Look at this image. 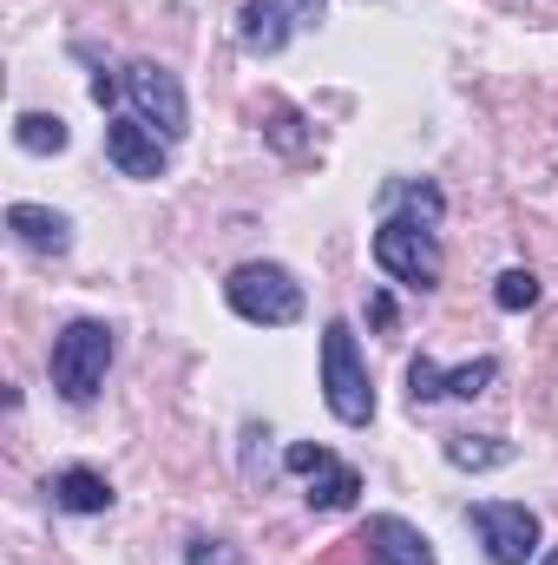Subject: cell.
Instances as JSON below:
<instances>
[{
    "label": "cell",
    "instance_id": "10",
    "mask_svg": "<svg viewBox=\"0 0 558 565\" xmlns=\"http://www.w3.org/2000/svg\"><path fill=\"white\" fill-rule=\"evenodd\" d=\"M355 493H362V473H355L348 460L322 454V460L309 467V507H315V513H342V507H355Z\"/></svg>",
    "mask_w": 558,
    "mask_h": 565
},
{
    "label": "cell",
    "instance_id": "14",
    "mask_svg": "<svg viewBox=\"0 0 558 565\" xmlns=\"http://www.w3.org/2000/svg\"><path fill=\"white\" fill-rule=\"evenodd\" d=\"M447 460L466 467V473H480V467H506L513 447H506L500 434H447Z\"/></svg>",
    "mask_w": 558,
    "mask_h": 565
},
{
    "label": "cell",
    "instance_id": "6",
    "mask_svg": "<svg viewBox=\"0 0 558 565\" xmlns=\"http://www.w3.org/2000/svg\"><path fill=\"white\" fill-rule=\"evenodd\" d=\"M126 93H132V106H139V119L158 132V139H184V86H178V73L171 66H158V60H132L126 73Z\"/></svg>",
    "mask_w": 558,
    "mask_h": 565
},
{
    "label": "cell",
    "instance_id": "1",
    "mask_svg": "<svg viewBox=\"0 0 558 565\" xmlns=\"http://www.w3.org/2000/svg\"><path fill=\"white\" fill-rule=\"evenodd\" d=\"M112 329L106 322H93V316H79V322H66L60 335H53V355H46V369H53V388L73 402V408H86L99 388H106V369H112Z\"/></svg>",
    "mask_w": 558,
    "mask_h": 565
},
{
    "label": "cell",
    "instance_id": "12",
    "mask_svg": "<svg viewBox=\"0 0 558 565\" xmlns=\"http://www.w3.org/2000/svg\"><path fill=\"white\" fill-rule=\"evenodd\" d=\"M53 507L60 513H106L112 507V487H106V473H93V467H66V473H53Z\"/></svg>",
    "mask_w": 558,
    "mask_h": 565
},
{
    "label": "cell",
    "instance_id": "24",
    "mask_svg": "<svg viewBox=\"0 0 558 565\" xmlns=\"http://www.w3.org/2000/svg\"><path fill=\"white\" fill-rule=\"evenodd\" d=\"M368 322H382V329H388V322H395V302H388V296H375V302H368Z\"/></svg>",
    "mask_w": 558,
    "mask_h": 565
},
{
    "label": "cell",
    "instance_id": "3",
    "mask_svg": "<svg viewBox=\"0 0 558 565\" xmlns=\"http://www.w3.org/2000/svg\"><path fill=\"white\" fill-rule=\"evenodd\" d=\"M224 302L244 316V322H264V329H289L302 316V282L289 277L282 264H237L224 282Z\"/></svg>",
    "mask_w": 558,
    "mask_h": 565
},
{
    "label": "cell",
    "instance_id": "2",
    "mask_svg": "<svg viewBox=\"0 0 558 565\" xmlns=\"http://www.w3.org/2000/svg\"><path fill=\"white\" fill-rule=\"evenodd\" d=\"M322 402L342 427H368L375 422V388H368V369L355 355V329L348 322H329L322 329Z\"/></svg>",
    "mask_w": 558,
    "mask_h": 565
},
{
    "label": "cell",
    "instance_id": "4",
    "mask_svg": "<svg viewBox=\"0 0 558 565\" xmlns=\"http://www.w3.org/2000/svg\"><path fill=\"white\" fill-rule=\"evenodd\" d=\"M375 264L395 282H408V289H433V282H440V244H433V231L415 224V217H382V231H375Z\"/></svg>",
    "mask_w": 558,
    "mask_h": 565
},
{
    "label": "cell",
    "instance_id": "16",
    "mask_svg": "<svg viewBox=\"0 0 558 565\" xmlns=\"http://www.w3.org/2000/svg\"><path fill=\"white\" fill-rule=\"evenodd\" d=\"M493 382H500V362H493V355H480V362H466V369H453V375H447V395L473 402V395H486Z\"/></svg>",
    "mask_w": 558,
    "mask_h": 565
},
{
    "label": "cell",
    "instance_id": "13",
    "mask_svg": "<svg viewBox=\"0 0 558 565\" xmlns=\"http://www.w3.org/2000/svg\"><path fill=\"white\" fill-rule=\"evenodd\" d=\"M395 211H415V224H440V211H447V198L433 191V184H415V178H395V184H382V217H395Z\"/></svg>",
    "mask_w": 558,
    "mask_h": 565
},
{
    "label": "cell",
    "instance_id": "8",
    "mask_svg": "<svg viewBox=\"0 0 558 565\" xmlns=\"http://www.w3.org/2000/svg\"><path fill=\"white\" fill-rule=\"evenodd\" d=\"M106 158L126 178H164V139L144 126L139 113L132 119H106Z\"/></svg>",
    "mask_w": 558,
    "mask_h": 565
},
{
    "label": "cell",
    "instance_id": "23",
    "mask_svg": "<svg viewBox=\"0 0 558 565\" xmlns=\"http://www.w3.org/2000/svg\"><path fill=\"white\" fill-rule=\"evenodd\" d=\"M355 559H362V540H342V546H329L315 565H355Z\"/></svg>",
    "mask_w": 558,
    "mask_h": 565
},
{
    "label": "cell",
    "instance_id": "18",
    "mask_svg": "<svg viewBox=\"0 0 558 565\" xmlns=\"http://www.w3.org/2000/svg\"><path fill=\"white\" fill-rule=\"evenodd\" d=\"M264 119H270V126H264V132H270V139H277V151H302V132H296V126H302V113H289V106H282V99H264Z\"/></svg>",
    "mask_w": 558,
    "mask_h": 565
},
{
    "label": "cell",
    "instance_id": "5",
    "mask_svg": "<svg viewBox=\"0 0 558 565\" xmlns=\"http://www.w3.org/2000/svg\"><path fill=\"white\" fill-rule=\"evenodd\" d=\"M466 526L480 533L493 565H526L539 553V513L519 500H480V507H466Z\"/></svg>",
    "mask_w": 558,
    "mask_h": 565
},
{
    "label": "cell",
    "instance_id": "25",
    "mask_svg": "<svg viewBox=\"0 0 558 565\" xmlns=\"http://www.w3.org/2000/svg\"><path fill=\"white\" fill-rule=\"evenodd\" d=\"M539 565H558V553H546V559H539Z\"/></svg>",
    "mask_w": 558,
    "mask_h": 565
},
{
    "label": "cell",
    "instance_id": "7",
    "mask_svg": "<svg viewBox=\"0 0 558 565\" xmlns=\"http://www.w3.org/2000/svg\"><path fill=\"white\" fill-rule=\"evenodd\" d=\"M355 540H362V559H368V565H433L427 533H420V526H408L401 513H375Z\"/></svg>",
    "mask_w": 558,
    "mask_h": 565
},
{
    "label": "cell",
    "instance_id": "11",
    "mask_svg": "<svg viewBox=\"0 0 558 565\" xmlns=\"http://www.w3.org/2000/svg\"><path fill=\"white\" fill-rule=\"evenodd\" d=\"M237 40H244V53H257V60L282 53V40H289V13H282V0H244Z\"/></svg>",
    "mask_w": 558,
    "mask_h": 565
},
{
    "label": "cell",
    "instance_id": "15",
    "mask_svg": "<svg viewBox=\"0 0 558 565\" xmlns=\"http://www.w3.org/2000/svg\"><path fill=\"white\" fill-rule=\"evenodd\" d=\"M13 139H20V151H66V119L60 113H20L13 119Z\"/></svg>",
    "mask_w": 558,
    "mask_h": 565
},
{
    "label": "cell",
    "instance_id": "9",
    "mask_svg": "<svg viewBox=\"0 0 558 565\" xmlns=\"http://www.w3.org/2000/svg\"><path fill=\"white\" fill-rule=\"evenodd\" d=\"M7 231L33 250V257H66L73 250V224L46 204H7Z\"/></svg>",
    "mask_w": 558,
    "mask_h": 565
},
{
    "label": "cell",
    "instance_id": "20",
    "mask_svg": "<svg viewBox=\"0 0 558 565\" xmlns=\"http://www.w3.org/2000/svg\"><path fill=\"white\" fill-rule=\"evenodd\" d=\"M184 559H191V565H244L224 540H191V546H184Z\"/></svg>",
    "mask_w": 558,
    "mask_h": 565
},
{
    "label": "cell",
    "instance_id": "17",
    "mask_svg": "<svg viewBox=\"0 0 558 565\" xmlns=\"http://www.w3.org/2000/svg\"><path fill=\"white\" fill-rule=\"evenodd\" d=\"M493 302H500V309H513V316H519V309H533V302H539V277H533V270H506V277L493 282Z\"/></svg>",
    "mask_w": 558,
    "mask_h": 565
},
{
    "label": "cell",
    "instance_id": "21",
    "mask_svg": "<svg viewBox=\"0 0 558 565\" xmlns=\"http://www.w3.org/2000/svg\"><path fill=\"white\" fill-rule=\"evenodd\" d=\"M322 7H329V0H282L289 26H315V20H322Z\"/></svg>",
    "mask_w": 558,
    "mask_h": 565
},
{
    "label": "cell",
    "instance_id": "19",
    "mask_svg": "<svg viewBox=\"0 0 558 565\" xmlns=\"http://www.w3.org/2000/svg\"><path fill=\"white\" fill-rule=\"evenodd\" d=\"M408 395H415V408H427V402L447 395V375L433 369V355H415V362H408Z\"/></svg>",
    "mask_w": 558,
    "mask_h": 565
},
{
    "label": "cell",
    "instance_id": "22",
    "mask_svg": "<svg viewBox=\"0 0 558 565\" xmlns=\"http://www.w3.org/2000/svg\"><path fill=\"white\" fill-rule=\"evenodd\" d=\"M322 454H329V447H309V440H296V447H289L282 460H289V473H309V467H315Z\"/></svg>",
    "mask_w": 558,
    "mask_h": 565
}]
</instances>
